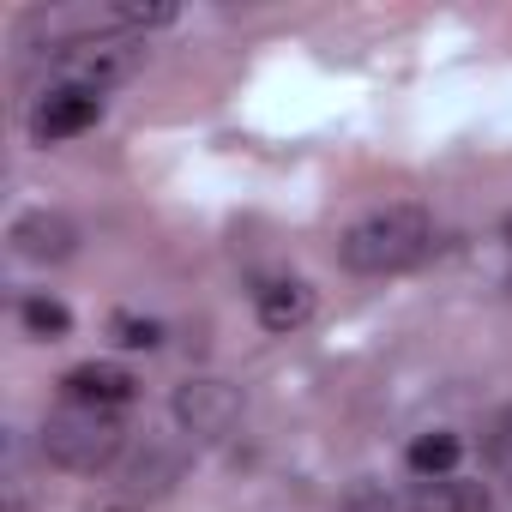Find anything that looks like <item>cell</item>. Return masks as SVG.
<instances>
[{
  "mask_svg": "<svg viewBox=\"0 0 512 512\" xmlns=\"http://www.w3.org/2000/svg\"><path fill=\"white\" fill-rule=\"evenodd\" d=\"M434 253V217L422 205H380L368 217H356L338 241V260L362 278H386V272H410Z\"/></svg>",
  "mask_w": 512,
  "mask_h": 512,
  "instance_id": "cell-1",
  "label": "cell"
},
{
  "mask_svg": "<svg viewBox=\"0 0 512 512\" xmlns=\"http://www.w3.org/2000/svg\"><path fill=\"white\" fill-rule=\"evenodd\" d=\"M43 452L61 464V470H79V476H97L121 458V416L115 410H91V404H61L49 422H43Z\"/></svg>",
  "mask_w": 512,
  "mask_h": 512,
  "instance_id": "cell-2",
  "label": "cell"
},
{
  "mask_svg": "<svg viewBox=\"0 0 512 512\" xmlns=\"http://www.w3.org/2000/svg\"><path fill=\"white\" fill-rule=\"evenodd\" d=\"M139 37H121V31H91V37H61L49 49V67L61 73V85L73 91H103V85H121L139 73Z\"/></svg>",
  "mask_w": 512,
  "mask_h": 512,
  "instance_id": "cell-3",
  "label": "cell"
},
{
  "mask_svg": "<svg viewBox=\"0 0 512 512\" xmlns=\"http://www.w3.org/2000/svg\"><path fill=\"white\" fill-rule=\"evenodd\" d=\"M175 422L193 440H223L241 422V392L223 380H187V386H175Z\"/></svg>",
  "mask_w": 512,
  "mask_h": 512,
  "instance_id": "cell-4",
  "label": "cell"
},
{
  "mask_svg": "<svg viewBox=\"0 0 512 512\" xmlns=\"http://www.w3.org/2000/svg\"><path fill=\"white\" fill-rule=\"evenodd\" d=\"M103 121V97L97 91H73V85H55L37 109H31V133L43 145H61V139H79Z\"/></svg>",
  "mask_w": 512,
  "mask_h": 512,
  "instance_id": "cell-5",
  "label": "cell"
},
{
  "mask_svg": "<svg viewBox=\"0 0 512 512\" xmlns=\"http://www.w3.org/2000/svg\"><path fill=\"white\" fill-rule=\"evenodd\" d=\"M7 241H13L19 260H31V266H61V260H73L79 229H73V217H61V211H25V217H13Z\"/></svg>",
  "mask_w": 512,
  "mask_h": 512,
  "instance_id": "cell-6",
  "label": "cell"
},
{
  "mask_svg": "<svg viewBox=\"0 0 512 512\" xmlns=\"http://www.w3.org/2000/svg\"><path fill=\"white\" fill-rule=\"evenodd\" d=\"M61 392H67V404H91V410H121V404H133V392H139V380L127 374V368H115V362H79L67 380H61Z\"/></svg>",
  "mask_w": 512,
  "mask_h": 512,
  "instance_id": "cell-7",
  "label": "cell"
},
{
  "mask_svg": "<svg viewBox=\"0 0 512 512\" xmlns=\"http://www.w3.org/2000/svg\"><path fill=\"white\" fill-rule=\"evenodd\" d=\"M253 314H260L266 332L290 338V332H302V326L314 320V290H308L302 278H272V284L253 290Z\"/></svg>",
  "mask_w": 512,
  "mask_h": 512,
  "instance_id": "cell-8",
  "label": "cell"
},
{
  "mask_svg": "<svg viewBox=\"0 0 512 512\" xmlns=\"http://www.w3.org/2000/svg\"><path fill=\"white\" fill-rule=\"evenodd\" d=\"M404 506L410 512H494V494L482 482H464V476H428L410 488Z\"/></svg>",
  "mask_w": 512,
  "mask_h": 512,
  "instance_id": "cell-9",
  "label": "cell"
},
{
  "mask_svg": "<svg viewBox=\"0 0 512 512\" xmlns=\"http://www.w3.org/2000/svg\"><path fill=\"white\" fill-rule=\"evenodd\" d=\"M181 470H187V458H181L175 446H145V452L127 464L121 488H127L133 500H145V494H163L169 482H181Z\"/></svg>",
  "mask_w": 512,
  "mask_h": 512,
  "instance_id": "cell-10",
  "label": "cell"
},
{
  "mask_svg": "<svg viewBox=\"0 0 512 512\" xmlns=\"http://www.w3.org/2000/svg\"><path fill=\"white\" fill-rule=\"evenodd\" d=\"M458 452H464L458 434H416L404 458H410V470L428 482V476H452V470H458Z\"/></svg>",
  "mask_w": 512,
  "mask_h": 512,
  "instance_id": "cell-11",
  "label": "cell"
},
{
  "mask_svg": "<svg viewBox=\"0 0 512 512\" xmlns=\"http://www.w3.org/2000/svg\"><path fill=\"white\" fill-rule=\"evenodd\" d=\"M103 19H109L121 37H133V31L175 25V7H169V0H109V7H103Z\"/></svg>",
  "mask_w": 512,
  "mask_h": 512,
  "instance_id": "cell-12",
  "label": "cell"
},
{
  "mask_svg": "<svg viewBox=\"0 0 512 512\" xmlns=\"http://www.w3.org/2000/svg\"><path fill=\"white\" fill-rule=\"evenodd\" d=\"M19 320H25V332L43 338V344H61V338L73 332V314H67V302H55V296H25Z\"/></svg>",
  "mask_w": 512,
  "mask_h": 512,
  "instance_id": "cell-13",
  "label": "cell"
},
{
  "mask_svg": "<svg viewBox=\"0 0 512 512\" xmlns=\"http://www.w3.org/2000/svg\"><path fill=\"white\" fill-rule=\"evenodd\" d=\"M109 332H115L121 350H157V344H163V326H157V320H139V314H115Z\"/></svg>",
  "mask_w": 512,
  "mask_h": 512,
  "instance_id": "cell-14",
  "label": "cell"
},
{
  "mask_svg": "<svg viewBox=\"0 0 512 512\" xmlns=\"http://www.w3.org/2000/svg\"><path fill=\"white\" fill-rule=\"evenodd\" d=\"M488 464L500 470V476H512V410L494 422V434H488Z\"/></svg>",
  "mask_w": 512,
  "mask_h": 512,
  "instance_id": "cell-15",
  "label": "cell"
},
{
  "mask_svg": "<svg viewBox=\"0 0 512 512\" xmlns=\"http://www.w3.org/2000/svg\"><path fill=\"white\" fill-rule=\"evenodd\" d=\"M7 512H31V506H19V500H13V506H7Z\"/></svg>",
  "mask_w": 512,
  "mask_h": 512,
  "instance_id": "cell-16",
  "label": "cell"
}]
</instances>
